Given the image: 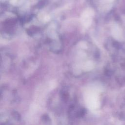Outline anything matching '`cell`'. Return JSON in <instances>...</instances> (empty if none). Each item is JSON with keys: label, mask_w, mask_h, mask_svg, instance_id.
<instances>
[{"label": "cell", "mask_w": 125, "mask_h": 125, "mask_svg": "<svg viewBox=\"0 0 125 125\" xmlns=\"http://www.w3.org/2000/svg\"><path fill=\"white\" fill-rule=\"evenodd\" d=\"M94 12L91 9L85 10L82 14L81 21L83 24L86 27H89L92 23V16Z\"/></svg>", "instance_id": "1"}, {"label": "cell", "mask_w": 125, "mask_h": 125, "mask_svg": "<svg viewBox=\"0 0 125 125\" xmlns=\"http://www.w3.org/2000/svg\"><path fill=\"white\" fill-rule=\"evenodd\" d=\"M93 67V64L91 61L86 62L83 66V68L85 70H91Z\"/></svg>", "instance_id": "2"}, {"label": "cell", "mask_w": 125, "mask_h": 125, "mask_svg": "<svg viewBox=\"0 0 125 125\" xmlns=\"http://www.w3.org/2000/svg\"><path fill=\"white\" fill-rule=\"evenodd\" d=\"M80 45L83 48H87L86 43L85 42H81L80 43Z\"/></svg>", "instance_id": "3"}, {"label": "cell", "mask_w": 125, "mask_h": 125, "mask_svg": "<svg viewBox=\"0 0 125 125\" xmlns=\"http://www.w3.org/2000/svg\"><path fill=\"white\" fill-rule=\"evenodd\" d=\"M17 1V0H11L10 2L12 4H15Z\"/></svg>", "instance_id": "4"}]
</instances>
